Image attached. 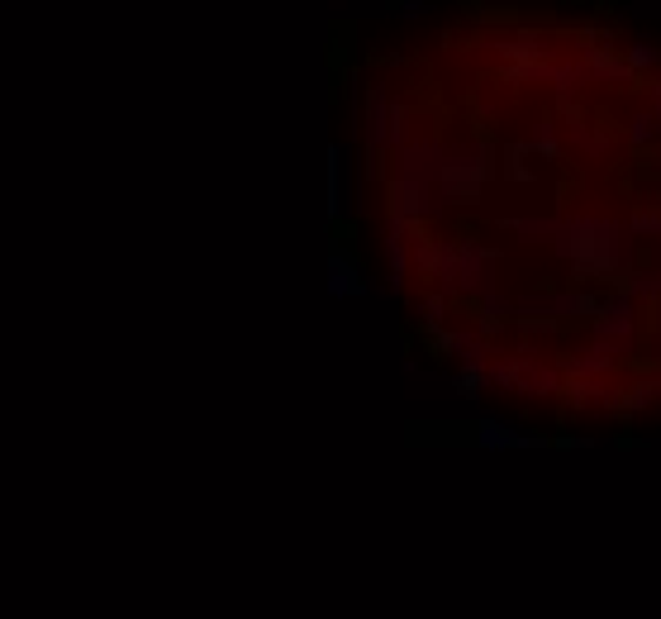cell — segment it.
Wrapping results in <instances>:
<instances>
[{
	"label": "cell",
	"mask_w": 661,
	"mask_h": 619,
	"mask_svg": "<svg viewBox=\"0 0 661 619\" xmlns=\"http://www.w3.org/2000/svg\"><path fill=\"white\" fill-rule=\"evenodd\" d=\"M324 291H329L333 300L367 296V277L357 272V262H352L343 248H333V253H329V277H324Z\"/></svg>",
	"instance_id": "cell-1"
},
{
	"label": "cell",
	"mask_w": 661,
	"mask_h": 619,
	"mask_svg": "<svg viewBox=\"0 0 661 619\" xmlns=\"http://www.w3.org/2000/svg\"><path fill=\"white\" fill-rule=\"evenodd\" d=\"M371 139L376 143H395L400 139V110L386 100V91L371 96Z\"/></svg>",
	"instance_id": "cell-2"
},
{
	"label": "cell",
	"mask_w": 661,
	"mask_h": 619,
	"mask_svg": "<svg viewBox=\"0 0 661 619\" xmlns=\"http://www.w3.org/2000/svg\"><path fill=\"white\" fill-rule=\"evenodd\" d=\"M476 443L481 448H533L538 439H528L519 429H505V424H495V420H481L476 424Z\"/></svg>",
	"instance_id": "cell-3"
},
{
	"label": "cell",
	"mask_w": 661,
	"mask_h": 619,
	"mask_svg": "<svg viewBox=\"0 0 661 619\" xmlns=\"http://www.w3.org/2000/svg\"><path fill=\"white\" fill-rule=\"evenodd\" d=\"M329 215L333 220L343 215V148L338 143L329 148Z\"/></svg>",
	"instance_id": "cell-4"
}]
</instances>
